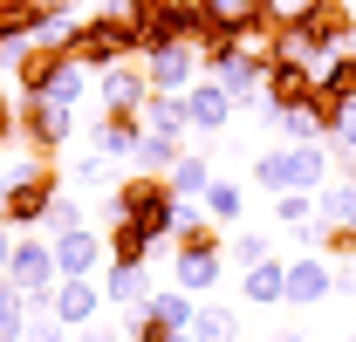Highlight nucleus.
Listing matches in <instances>:
<instances>
[{
  "label": "nucleus",
  "mask_w": 356,
  "mask_h": 342,
  "mask_svg": "<svg viewBox=\"0 0 356 342\" xmlns=\"http://www.w3.org/2000/svg\"><path fill=\"white\" fill-rule=\"evenodd\" d=\"M151 254H158V247H151V240H144L137 226H124V219H110V260H131V267H144Z\"/></svg>",
  "instance_id": "nucleus-31"
},
{
  "label": "nucleus",
  "mask_w": 356,
  "mask_h": 342,
  "mask_svg": "<svg viewBox=\"0 0 356 342\" xmlns=\"http://www.w3.org/2000/svg\"><path fill=\"white\" fill-rule=\"evenodd\" d=\"M103 301L110 308H144L151 301V274L131 260H103Z\"/></svg>",
  "instance_id": "nucleus-17"
},
{
  "label": "nucleus",
  "mask_w": 356,
  "mask_h": 342,
  "mask_svg": "<svg viewBox=\"0 0 356 342\" xmlns=\"http://www.w3.org/2000/svg\"><path fill=\"white\" fill-rule=\"evenodd\" d=\"M83 342H124V336H117V329H103V322H89V329H83Z\"/></svg>",
  "instance_id": "nucleus-41"
},
{
  "label": "nucleus",
  "mask_w": 356,
  "mask_h": 342,
  "mask_svg": "<svg viewBox=\"0 0 356 342\" xmlns=\"http://www.w3.org/2000/svg\"><path fill=\"white\" fill-rule=\"evenodd\" d=\"M144 69H151V89H165V96H185V89L199 83V48H185V42L151 48V55H144Z\"/></svg>",
  "instance_id": "nucleus-13"
},
{
  "label": "nucleus",
  "mask_w": 356,
  "mask_h": 342,
  "mask_svg": "<svg viewBox=\"0 0 356 342\" xmlns=\"http://www.w3.org/2000/svg\"><path fill=\"white\" fill-rule=\"evenodd\" d=\"M329 144H356V103H350V117H343V130H336Z\"/></svg>",
  "instance_id": "nucleus-42"
},
{
  "label": "nucleus",
  "mask_w": 356,
  "mask_h": 342,
  "mask_svg": "<svg viewBox=\"0 0 356 342\" xmlns=\"http://www.w3.org/2000/svg\"><path fill=\"white\" fill-rule=\"evenodd\" d=\"M21 137V110H7V96H0V144H14Z\"/></svg>",
  "instance_id": "nucleus-40"
},
{
  "label": "nucleus",
  "mask_w": 356,
  "mask_h": 342,
  "mask_svg": "<svg viewBox=\"0 0 356 342\" xmlns=\"http://www.w3.org/2000/svg\"><path fill=\"white\" fill-rule=\"evenodd\" d=\"M76 226H89V213L69 199V192H55V206H48V233H76Z\"/></svg>",
  "instance_id": "nucleus-34"
},
{
  "label": "nucleus",
  "mask_w": 356,
  "mask_h": 342,
  "mask_svg": "<svg viewBox=\"0 0 356 342\" xmlns=\"http://www.w3.org/2000/svg\"><path fill=\"white\" fill-rule=\"evenodd\" d=\"M89 83H96V69H83V62L69 55V62H62V69L48 76L42 103H62V110H76V103H83V96H89Z\"/></svg>",
  "instance_id": "nucleus-22"
},
{
  "label": "nucleus",
  "mask_w": 356,
  "mask_h": 342,
  "mask_svg": "<svg viewBox=\"0 0 356 342\" xmlns=\"http://www.w3.org/2000/svg\"><path fill=\"white\" fill-rule=\"evenodd\" d=\"M274 130H281L288 144H329V137H322V124H315V110H309V103H302V110H281V117H274Z\"/></svg>",
  "instance_id": "nucleus-32"
},
{
  "label": "nucleus",
  "mask_w": 356,
  "mask_h": 342,
  "mask_svg": "<svg viewBox=\"0 0 356 342\" xmlns=\"http://www.w3.org/2000/svg\"><path fill=\"white\" fill-rule=\"evenodd\" d=\"M48 315H55L62 329H89V322L103 315V281H96V274H83V281H55Z\"/></svg>",
  "instance_id": "nucleus-12"
},
{
  "label": "nucleus",
  "mask_w": 356,
  "mask_h": 342,
  "mask_svg": "<svg viewBox=\"0 0 356 342\" xmlns=\"http://www.w3.org/2000/svg\"><path fill=\"white\" fill-rule=\"evenodd\" d=\"M322 247H329L336 260H350V267H356V226H322Z\"/></svg>",
  "instance_id": "nucleus-36"
},
{
  "label": "nucleus",
  "mask_w": 356,
  "mask_h": 342,
  "mask_svg": "<svg viewBox=\"0 0 356 342\" xmlns=\"http://www.w3.org/2000/svg\"><path fill=\"white\" fill-rule=\"evenodd\" d=\"M254 185H267V192H322L329 185V144H288V151L254 158Z\"/></svg>",
  "instance_id": "nucleus-5"
},
{
  "label": "nucleus",
  "mask_w": 356,
  "mask_h": 342,
  "mask_svg": "<svg viewBox=\"0 0 356 342\" xmlns=\"http://www.w3.org/2000/svg\"><path fill=\"white\" fill-rule=\"evenodd\" d=\"M55 192H62V178H55V158H21L14 165V178L0 185V219L14 226V233H35V226H48V206H55Z\"/></svg>",
  "instance_id": "nucleus-3"
},
{
  "label": "nucleus",
  "mask_w": 356,
  "mask_h": 342,
  "mask_svg": "<svg viewBox=\"0 0 356 342\" xmlns=\"http://www.w3.org/2000/svg\"><path fill=\"white\" fill-rule=\"evenodd\" d=\"M274 219H281L288 233H302L315 219V192H274Z\"/></svg>",
  "instance_id": "nucleus-33"
},
{
  "label": "nucleus",
  "mask_w": 356,
  "mask_h": 342,
  "mask_svg": "<svg viewBox=\"0 0 356 342\" xmlns=\"http://www.w3.org/2000/svg\"><path fill=\"white\" fill-rule=\"evenodd\" d=\"M315 219H322V226H356V185L350 178H329V185L315 192Z\"/></svg>",
  "instance_id": "nucleus-25"
},
{
  "label": "nucleus",
  "mask_w": 356,
  "mask_h": 342,
  "mask_svg": "<svg viewBox=\"0 0 356 342\" xmlns=\"http://www.w3.org/2000/svg\"><path fill=\"white\" fill-rule=\"evenodd\" d=\"M7 254H14V226L0 219V274H7Z\"/></svg>",
  "instance_id": "nucleus-43"
},
{
  "label": "nucleus",
  "mask_w": 356,
  "mask_h": 342,
  "mask_svg": "<svg viewBox=\"0 0 356 342\" xmlns=\"http://www.w3.org/2000/svg\"><path fill=\"white\" fill-rule=\"evenodd\" d=\"M350 42H356V7H343V0H302V7L288 14L274 55H302V62L322 69L336 48H350Z\"/></svg>",
  "instance_id": "nucleus-1"
},
{
  "label": "nucleus",
  "mask_w": 356,
  "mask_h": 342,
  "mask_svg": "<svg viewBox=\"0 0 356 342\" xmlns=\"http://www.w3.org/2000/svg\"><path fill=\"white\" fill-rule=\"evenodd\" d=\"M274 342H309V329H302V322H288V329H274Z\"/></svg>",
  "instance_id": "nucleus-44"
},
{
  "label": "nucleus",
  "mask_w": 356,
  "mask_h": 342,
  "mask_svg": "<svg viewBox=\"0 0 356 342\" xmlns=\"http://www.w3.org/2000/svg\"><path fill=\"white\" fill-rule=\"evenodd\" d=\"M240 295L254 301V308H274V301H288V260H254V267L240 274Z\"/></svg>",
  "instance_id": "nucleus-19"
},
{
  "label": "nucleus",
  "mask_w": 356,
  "mask_h": 342,
  "mask_svg": "<svg viewBox=\"0 0 356 342\" xmlns=\"http://www.w3.org/2000/svg\"><path fill=\"white\" fill-rule=\"evenodd\" d=\"M21 342H69V329H62L55 315H28V336Z\"/></svg>",
  "instance_id": "nucleus-37"
},
{
  "label": "nucleus",
  "mask_w": 356,
  "mask_h": 342,
  "mask_svg": "<svg viewBox=\"0 0 356 342\" xmlns=\"http://www.w3.org/2000/svg\"><path fill=\"white\" fill-rule=\"evenodd\" d=\"M199 206H206V219H220V226H240V206H247V199H240L233 178H213V185L199 192Z\"/></svg>",
  "instance_id": "nucleus-27"
},
{
  "label": "nucleus",
  "mask_w": 356,
  "mask_h": 342,
  "mask_svg": "<svg viewBox=\"0 0 356 342\" xmlns=\"http://www.w3.org/2000/svg\"><path fill=\"white\" fill-rule=\"evenodd\" d=\"M69 55L83 62V69H110V62H131L137 55V28H131V7H103V14H83L76 28H69Z\"/></svg>",
  "instance_id": "nucleus-4"
},
{
  "label": "nucleus",
  "mask_w": 356,
  "mask_h": 342,
  "mask_svg": "<svg viewBox=\"0 0 356 342\" xmlns=\"http://www.w3.org/2000/svg\"><path fill=\"white\" fill-rule=\"evenodd\" d=\"M329 165H336V178L356 185V144H329Z\"/></svg>",
  "instance_id": "nucleus-39"
},
{
  "label": "nucleus",
  "mask_w": 356,
  "mask_h": 342,
  "mask_svg": "<svg viewBox=\"0 0 356 342\" xmlns=\"http://www.w3.org/2000/svg\"><path fill=\"white\" fill-rule=\"evenodd\" d=\"M315 89L336 96V103H356V48H336V55L315 69Z\"/></svg>",
  "instance_id": "nucleus-24"
},
{
  "label": "nucleus",
  "mask_w": 356,
  "mask_h": 342,
  "mask_svg": "<svg viewBox=\"0 0 356 342\" xmlns=\"http://www.w3.org/2000/svg\"><path fill=\"white\" fill-rule=\"evenodd\" d=\"M220 83L233 89L240 103H247V96H261V83H267V48H240V55L220 69Z\"/></svg>",
  "instance_id": "nucleus-21"
},
{
  "label": "nucleus",
  "mask_w": 356,
  "mask_h": 342,
  "mask_svg": "<svg viewBox=\"0 0 356 342\" xmlns=\"http://www.w3.org/2000/svg\"><path fill=\"white\" fill-rule=\"evenodd\" d=\"M21 137H28V151H35V158H55V151L76 137V110L42 103V96H21Z\"/></svg>",
  "instance_id": "nucleus-6"
},
{
  "label": "nucleus",
  "mask_w": 356,
  "mask_h": 342,
  "mask_svg": "<svg viewBox=\"0 0 356 342\" xmlns=\"http://www.w3.org/2000/svg\"><path fill=\"white\" fill-rule=\"evenodd\" d=\"M172 342H192V336H172Z\"/></svg>",
  "instance_id": "nucleus-45"
},
{
  "label": "nucleus",
  "mask_w": 356,
  "mask_h": 342,
  "mask_svg": "<svg viewBox=\"0 0 356 342\" xmlns=\"http://www.w3.org/2000/svg\"><path fill=\"white\" fill-rule=\"evenodd\" d=\"M329 295H336V274H329L322 254L288 260V308H315V301H329Z\"/></svg>",
  "instance_id": "nucleus-16"
},
{
  "label": "nucleus",
  "mask_w": 356,
  "mask_h": 342,
  "mask_svg": "<svg viewBox=\"0 0 356 342\" xmlns=\"http://www.w3.org/2000/svg\"><path fill=\"white\" fill-rule=\"evenodd\" d=\"M124 342H131V336H124Z\"/></svg>",
  "instance_id": "nucleus-46"
},
{
  "label": "nucleus",
  "mask_w": 356,
  "mask_h": 342,
  "mask_svg": "<svg viewBox=\"0 0 356 342\" xmlns=\"http://www.w3.org/2000/svg\"><path fill=\"white\" fill-rule=\"evenodd\" d=\"M226 274V254L220 247H206V254H172V281L185 288V295H213Z\"/></svg>",
  "instance_id": "nucleus-18"
},
{
  "label": "nucleus",
  "mask_w": 356,
  "mask_h": 342,
  "mask_svg": "<svg viewBox=\"0 0 356 342\" xmlns=\"http://www.w3.org/2000/svg\"><path fill=\"white\" fill-rule=\"evenodd\" d=\"M96 96H103V110H144V96H151V69H144V55L96 69Z\"/></svg>",
  "instance_id": "nucleus-11"
},
{
  "label": "nucleus",
  "mask_w": 356,
  "mask_h": 342,
  "mask_svg": "<svg viewBox=\"0 0 356 342\" xmlns=\"http://www.w3.org/2000/svg\"><path fill=\"white\" fill-rule=\"evenodd\" d=\"M48 247H55V274H62V281L103 274V260H110V247H103V233H96V226H76V233H48Z\"/></svg>",
  "instance_id": "nucleus-10"
},
{
  "label": "nucleus",
  "mask_w": 356,
  "mask_h": 342,
  "mask_svg": "<svg viewBox=\"0 0 356 342\" xmlns=\"http://www.w3.org/2000/svg\"><path fill=\"white\" fill-rule=\"evenodd\" d=\"M28 336V295L0 274V342H21Z\"/></svg>",
  "instance_id": "nucleus-28"
},
{
  "label": "nucleus",
  "mask_w": 356,
  "mask_h": 342,
  "mask_svg": "<svg viewBox=\"0 0 356 342\" xmlns=\"http://www.w3.org/2000/svg\"><path fill=\"white\" fill-rule=\"evenodd\" d=\"M185 110H192V130H206V137H213V130H226V124H233L240 96H233L220 76H206V83H192V89H185Z\"/></svg>",
  "instance_id": "nucleus-14"
},
{
  "label": "nucleus",
  "mask_w": 356,
  "mask_h": 342,
  "mask_svg": "<svg viewBox=\"0 0 356 342\" xmlns=\"http://www.w3.org/2000/svg\"><path fill=\"white\" fill-rule=\"evenodd\" d=\"M144 130H158V137H185L192 130V110H185V96H165V89H151L144 96Z\"/></svg>",
  "instance_id": "nucleus-20"
},
{
  "label": "nucleus",
  "mask_w": 356,
  "mask_h": 342,
  "mask_svg": "<svg viewBox=\"0 0 356 342\" xmlns=\"http://www.w3.org/2000/svg\"><path fill=\"white\" fill-rule=\"evenodd\" d=\"M144 315H151V322H165V329H178V336H185V329H192V315H199V295H185V288H165V295H151L144 301Z\"/></svg>",
  "instance_id": "nucleus-23"
},
{
  "label": "nucleus",
  "mask_w": 356,
  "mask_h": 342,
  "mask_svg": "<svg viewBox=\"0 0 356 342\" xmlns=\"http://www.w3.org/2000/svg\"><path fill=\"white\" fill-rule=\"evenodd\" d=\"M165 178H172V192H178V199H199V192L213 185V165H206V158H185V151H178V165L165 171Z\"/></svg>",
  "instance_id": "nucleus-30"
},
{
  "label": "nucleus",
  "mask_w": 356,
  "mask_h": 342,
  "mask_svg": "<svg viewBox=\"0 0 356 342\" xmlns=\"http://www.w3.org/2000/svg\"><path fill=\"white\" fill-rule=\"evenodd\" d=\"M131 158H137V171H158V178H165V171L178 165V144H172V137H158V130H144Z\"/></svg>",
  "instance_id": "nucleus-29"
},
{
  "label": "nucleus",
  "mask_w": 356,
  "mask_h": 342,
  "mask_svg": "<svg viewBox=\"0 0 356 342\" xmlns=\"http://www.w3.org/2000/svg\"><path fill=\"white\" fill-rule=\"evenodd\" d=\"M7 281L21 288V295H48L62 274H55V247H48L42 233H14V254H7Z\"/></svg>",
  "instance_id": "nucleus-7"
},
{
  "label": "nucleus",
  "mask_w": 356,
  "mask_h": 342,
  "mask_svg": "<svg viewBox=\"0 0 356 342\" xmlns=\"http://www.w3.org/2000/svg\"><path fill=\"white\" fill-rule=\"evenodd\" d=\"M137 137H144V110H103V117L89 124V144H96L103 158H131Z\"/></svg>",
  "instance_id": "nucleus-15"
},
{
  "label": "nucleus",
  "mask_w": 356,
  "mask_h": 342,
  "mask_svg": "<svg viewBox=\"0 0 356 342\" xmlns=\"http://www.w3.org/2000/svg\"><path fill=\"white\" fill-rule=\"evenodd\" d=\"M192 342H240V315L226 308V301H206L199 315H192V329H185Z\"/></svg>",
  "instance_id": "nucleus-26"
},
{
  "label": "nucleus",
  "mask_w": 356,
  "mask_h": 342,
  "mask_svg": "<svg viewBox=\"0 0 356 342\" xmlns=\"http://www.w3.org/2000/svg\"><path fill=\"white\" fill-rule=\"evenodd\" d=\"M254 260H274V240L267 233H233V267H254Z\"/></svg>",
  "instance_id": "nucleus-35"
},
{
  "label": "nucleus",
  "mask_w": 356,
  "mask_h": 342,
  "mask_svg": "<svg viewBox=\"0 0 356 342\" xmlns=\"http://www.w3.org/2000/svg\"><path fill=\"white\" fill-rule=\"evenodd\" d=\"M178 199L172 192V178H158V171H137V178H124L117 185V213L110 219H124V226H137L151 247H172V233H178Z\"/></svg>",
  "instance_id": "nucleus-2"
},
{
  "label": "nucleus",
  "mask_w": 356,
  "mask_h": 342,
  "mask_svg": "<svg viewBox=\"0 0 356 342\" xmlns=\"http://www.w3.org/2000/svg\"><path fill=\"white\" fill-rule=\"evenodd\" d=\"M76 178H83V185H110V165H103V151H96V158H76Z\"/></svg>",
  "instance_id": "nucleus-38"
},
{
  "label": "nucleus",
  "mask_w": 356,
  "mask_h": 342,
  "mask_svg": "<svg viewBox=\"0 0 356 342\" xmlns=\"http://www.w3.org/2000/svg\"><path fill=\"white\" fill-rule=\"evenodd\" d=\"M261 96L274 103V110H302V103L315 96V62H302V55H267Z\"/></svg>",
  "instance_id": "nucleus-9"
},
{
  "label": "nucleus",
  "mask_w": 356,
  "mask_h": 342,
  "mask_svg": "<svg viewBox=\"0 0 356 342\" xmlns=\"http://www.w3.org/2000/svg\"><path fill=\"white\" fill-rule=\"evenodd\" d=\"M69 62V35H35V42H21L14 48V89L21 96H42L48 76Z\"/></svg>",
  "instance_id": "nucleus-8"
}]
</instances>
